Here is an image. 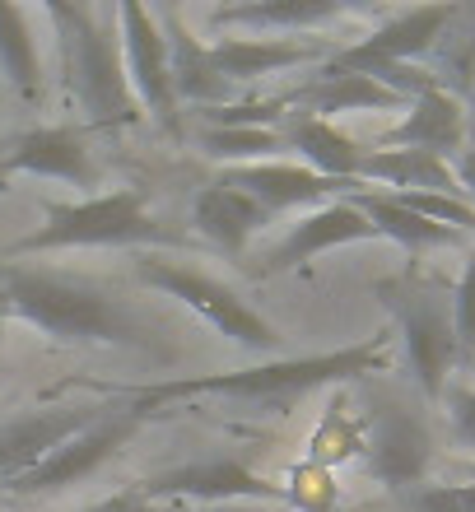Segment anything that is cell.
Wrapping results in <instances>:
<instances>
[{
	"mask_svg": "<svg viewBox=\"0 0 475 512\" xmlns=\"http://www.w3.org/2000/svg\"><path fill=\"white\" fill-rule=\"evenodd\" d=\"M387 336H368L354 345L326 354H303V359H266V364L238 368V373H201V378H168V382H145V387H98L108 401H131V405H154L163 401H187V396H224L238 405H261V410H289L303 396H313L336 382H354L364 373H387Z\"/></svg>",
	"mask_w": 475,
	"mask_h": 512,
	"instance_id": "cell-1",
	"label": "cell"
},
{
	"mask_svg": "<svg viewBox=\"0 0 475 512\" xmlns=\"http://www.w3.org/2000/svg\"><path fill=\"white\" fill-rule=\"evenodd\" d=\"M0 289L10 298L14 322L38 326L61 345H122V350L163 354L150 336V322L126 298L98 289L94 280H75L66 270H42L0 261Z\"/></svg>",
	"mask_w": 475,
	"mask_h": 512,
	"instance_id": "cell-2",
	"label": "cell"
},
{
	"mask_svg": "<svg viewBox=\"0 0 475 512\" xmlns=\"http://www.w3.org/2000/svg\"><path fill=\"white\" fill-rule=\"evenodd\" d=\"M47 24L56 28L61 47V80L66 94L80 103L84 126L94 131H126L140 126V103L126 80L122 28H117V5H47Z\"/></svg>",
	"mask_w": 475,
	"mask_h": 512,
	"instance_id": "cell-3",
	"label": "cell"
},
{
	"mask_svg": "<svg viewBox=\"0 0 475 512\" xmlns=\"http://www.w3.org/2000/svg\"><path fill=\"white\" fill-rule=\"evenodd\" d=\"M75 247H187V233L168 229L150 210L145 191L117 187L84 201H42V224L10 247L0 261L33 252H75Z\"/></svg>",
	"mask_w": 475,
	"mask_h": 512,
	"instance_id": "cell-4",
	"label": "cell"
},
{
	"mask_svg": "<svg viewBox=\"0 0 475 512\" xmlns=\"http://www.w3.org/2000/svg\"><path fill=\"white\" fill-rule=\"evenodd\" d=\"M373 294L382 298V308L392 312L401 345H406V368L415 387L429 401H443V391L452 382V368L462 364L457 350V326H452V294L443 284L424 280V275H387L373 284Z\"/></svg>",
	"mask_w": 475,
	"mask_h": 512,
	"instance_id": "cell-5",
	"label": "cell"
},
{
	"mask_svg": "<svg viewBox=\"0 0 475 512\" xmlns=\"http://www.w3.org/2000/svg\"><path fill=\"white\" fill-rule=\"evenodd\" d=\"M131 270H136L140 284H150L159 294L187 303L205 326H215L219 336H229L233 345H243V350H252V354L280 350V331H275L247 298L233 294L229 284H219L215 275H205V270L187 266V261H163L159 252H136L131 256Z\"/></svg>",
	"mask_w": 475,
	"mask_h": 512,
	"instance_id": "cell-6",
	"label": "cell"
},
{
	"mask_svg": "<svg viewBox=\"0 0 475 512\" xmlns=\"http://www.w3.org/2000/svg\"><path fill=\"white\" fill-rule=\"evenodd\" d=\"M145 415H150L145 405L112 401V410L98 419V424H89L84 433H75V438L56 447L47 461H38L33 471H24L19 480H10V485H0V489L14 494V499H38V494H56V489L84 485L89 475H98L126 443H131V438H136L140 424H145Z\"/></svg>",
	"mask_w": 475,
	"mask_h": 512,
	"instance_id": "cell-7",
	"label": "cell"
},
{
	"mask_svg": "<svg viewBox=\"0 0 475 512\" xmlns=\"http://www.w3.org/2000/svg\"><path fill=\"white\" fill-rule=\"evenodd\" d=\"M145 503H173V508H215V503L261 499V503H285V489L271 485L266 475L247 471L243 461H187V466H168L159 475H145L131 485Z\"/></svg>",
	"mask_w": 475,
	"mask_h": 512,
	"instance_id": "cell-8",
	"label": "cell"
},
{
	"mask_svg": "<svg viewBox=\"0 0 475 512\" xmlns=\"http://www.w3.org/2000/svg\"><path fill=\"white\" fill-rule=\"evenodd\" d=\"M117 28H122V56H126V80L136 94L140 112H150L163 131H182L177 122V89H173V56H168V38H163L159 14L122 0L117 5Z\"/></svg>",
	"mask_w": 475,
	"mask_h": 512,
	"instance_id": "cell-9",
	"label": "cell"
},
{
	"mask_svg": "<svg viewBox=\"0 0 475 512\" xmlns=\"http://www.w3.org/2000/svg\"><path fill=\"white\" fill-rule=\"evenodd\" d=\"M364 461L373 480L410 494L424 485V475L434 466V433L415 410H401V405L373 410L364 433Z\"/></svg>",
	"mask_w": 475,
	"mask_h": 512,
	"instance_id": "cell-10",
	"label": "cell"
},
{
	"mask_svg": "<svg viewBox=\"0 0 475 512\" xmlns=\"http://www.w3.org/2000/svg\"><path fill=\"white\" fill-rule=\"evenodd\" d=\"M112 410V401H80V405H42V410H24L19 419L0 424V485L19 480L33 471L38 461H47L61 443H70L75 433Z\"/></svg>",
	"mask_w": 475,
	"mask_h": 512,
	"instance_id": "cell-11",
	"label": "cell"
},
{
	"mask_svg": "<svg viewBox=\"0 0 475 512\" xmlns=\"http://www.w3.org/2000/svg\"><path fill=\"white\" fill-rule=\"evenodd\" d=\"M457 19L452 5H420V10H396L392 19H382L373 33L354 42V47H336L326 66H340V70H368L378 66H415V56H424L443 38V28Z\"/></svg>",
	"mask_w": 475,
	"mask_h": 512,
	"instance_id": "cell-12",
	"label": "cell"
},
{
	"mask_svg": "<svg viewBox=\"0 0 475 512\" xmlns=\"http://www.w3.org/2000/svg\"><path fill=\"white\" fill-rule=\"evenodd\" d=\"M14 173L56 177L70 187H98L94 149H89L80 126H33V131L5 135L0 140V177Z\"/></svg>",
	"mask_w": 475,
	"mask_h": 512,
	"instance_id": "cell-13",
	"label": "cell"
},
{
	"mask_svg": "<svg viewBox=\"0 0 475 512\" xmlns=\"http://www.w3.org/2000/svg\"><path fill=\"white\" fill-rule=\"evenodd\" d=\"M224 187H238L247 191L252 201L266 210V215H289V210H317L326 201H340L354 182H331V177L303 168V163H243V168H224L219 173Z\"/></svg>",
	"mask_w": 475,
	"mask_h": 512,
	"instance_id": "cell-14",
	"label": "cell"
},
{
	"mask_svg": "<svg viewBox=\"0 0 475 512\" xmlns=\"http://www.w3.org/2000/svg\"><path fill=\"white\" fill-rule=\"evenodd\" d=\"M373 238H378L373 224L340 196V201H326L317 210H308V215H299V224L266 252L261 275H285V270L308 266L322 252H336V247H350V243H373Z\"/></svg>",
	"mask_w": 475,
	"mask_h": 512,
	"instance_id": "cell-15",
	"label": "cell"
},
{
	"mask_svg": "<svg viewBox=\"0 0 475 512\" xmlns=\"http://www.w3.org/2000/svg\"><path fill=\"white\" fill-rule=\"evenodd\" d=\"M378 149H420V154H438L452 159L466 149V112L457 103V94H448L443 84L429 94L410 98L406 117L392 131L378 135Z\"/></svg>",
	"mask_w": 475,
	"mask_h": 512,
	"instance_id": "cell-16",
	"label": "cell"
},
{
	"mask_svg": "<svg viewBox=\"0 0 475 512\" xmlns=\"http://www.w3.org/2000/svg\"><path fill=\"white\" fill-rule=\"evenodd\" d=\"M331 61L317 38H215L210 42V61L229 84H252L266 75L294 66H313V61Z\"/></svg>",
	"mask_w": 475,
	"mask_h": 512,
	"instance_id": "cell-17",
	"label": "cell"
},
{
	"mask_svg": "<svg viewBox=\"0 0 475 512\" xmlns=\"http://www.w3.org/2000/svg\"><path fill=\"white\" fill-rule=\"evenodd\" d=\"M159 24H163V38H168V56H173V89H177V103H191L196 112L205 108H224L233 98V84L224 80L210 61V42H201L182 24L177 10H159Z\"/></svg>",
	"mask_w": 475,
	"mask_h": 512,
	"instance_id": "cell-18",
	"label": "cell"
},
{
	"mask_svg": "<svg viewBox=\"0 0 475 512\" xmlns=\"http://www.w3.org/2000/svg\"><path fill=\"white\" fill-rule=\"evenodd\" d=\"M266 224H271V215L238 187L210 182V187H201L191 196V229L201 233V238H210L224 256H243L247 243H252Z\"/></svg>",
	"mask_w": 475,
	"mask_h": 512,
	"instance_id": "cell-19",
	"label": "cell"
},
{
	"mask_svg": "<svg viewBox=\"0 0 475 512\" xmlns=\"http://www.w3.org/2000/svg\"><path fill=\"white\" fill-rule=\"evenodd\" d=\"M294 108H308V117L336 122L340 112H392V108H410L401 94L382 89L378 80H368L359 70H340V66H322L317 80H308L299 94H289Z\"/></svg>",
	"mask_w": 475,
	"mask_h": 512,
	"instance_id": "cell-20",
	"label": "cell"
},
{
	"mask_svg": "<svg viewBox=\"0 0 475 512\" xmlns=\"http://www.w3.org/2000/svg\"><path fill=\"white\" fill-rule=\"evenodd\" d=\"M345 201H350L354 210H359V215L373 224V233H378V238L396 243L401 252H410V256L438 252V247H457V243H462V233L438 229V224L420 219L415 210H406V205L396 201L392 191H373L368 182H354V187L345 191Z\"/></svg>",
	"mask_w": 475,
	"mask_h": 512,
	"instance_id": "cell-21",
	"label": "cell"
},
{
	"mask_svg": "<svg viewBox=\"0 0 475 512\" xmlns=\"http://www.w3.org/2000/svg\"><path fill=\"white\" fill-rule=\"evenodd\" d=\"M350 5L340 0H243V5H224L210 14V28H247V33H313L345 19Z\"/></svg>",
	"mask_w": 475,
	"mask_h": 512,
	"instance_id": "cell-22",
	"label": "cell"
},
{
	"mask_svg": "<svg viewBox=\"0 0 475 512\" xmlns=\"http://www.w3.org/2000/svg\"><path fill=\"white\" fill-rule=\"evenodd\" d=\"M285 145H294L303 154V168H313L331 182H359V168H364L368 154L336 122H322V117H308V112H289L285 117Z\"/></svg>",
	"mask_w": 475,
	"mask_h": 512,
	"instance_id": "cell-23",
	"label": "cell"
},
{
	"mask_svg": "<svg viewBox=\"0 0 475 512\" xmlns=\"http://www.w3.org/2000/svg\"><path fill=\"white\" fill-rule=\"evenodd\" d=\"M359 182H382V191H443V196H466L457 182V168L438 154L420 149H368Z\"/></svg>",
	"mask_w": 475,
	"mask_h": 512,
	"instance_id": "cell-24",
	"label": "cell"
},
{
	"mask_svg": "<svg viewBox=\"0 0 475 512\" xmlns=\"http://www.w3.org/2000/svg\"><path fill=\"white\" fill-rule=\"evenodd\" d=\"M0 75L24 103H42V56L33 38V14L0 0Z\"/></svg>",
	"mask_w": 475,
	"mask_h": 512,
	"instance_id": "cell-25",
	"label": "cell"
},
{
	"mask_svg": "<svg viewBox=\"0 0 475 512\" xmlns=\"http://www.w3.org/2000/svg\"><path fill=\"white\" fill-rule=\"evenodd\" d=\"M196 149L224 168H243V163H275V154H285L289 145L285 131L275 126H201Z\"/></svg>",
	"mask_w": 475,
	"mask_h": 512,
	"instance_id": "cell-26",
	"label": "cell"
},
{
	"mask_svg": "<svg viewBox=\"0 0 475 512\" xmlns=\"http://www.w3.org/2000/svg\"><path fill=\"white\" fill-rule=\"evenodd\" d=\"M289 485H294V489H285V499L294 503L299 512H331V508H336L331 466H317V461L294 466V471H289Z\"/></svg>",
	"mask_w": 475,
	"mask_h": 512,
	"instance_id": "cell-27",
	"label": "cell"
},
{
	"mask_svg": "<svg viewBox=\"0 0 475 512\" xmlns=\"http://www.w3.org/2000/svg\"><path fill=\"white\" fill-rule=\"evenodd\" d=\"M452 326H457V350L471 364L475 359V252L466 256L457 289H452Z\"/></svg>",
	"mask_w": 475,
	"mask_h": 512,
	"instance_id": "cell-28",
	"label": "cell"
},
{
	"mask_svg": "<svg viewBox=\"0 0 475 512\" xmlns=\"http://www.w3.org/2000/svg\"><path fill=\"white\" fill-rule=\"evenodd\" d=\"M443 405H448V429H452V443L475 447V387H462V382H448V391H443Z\"/></svg>",
	"mask_w": 475,
	"mask_h": 512,
	"instance_id": "cell-29",
	"label": "cell"
},
{
	"mask_svg": "<svg viewBox=\"0 0 475 512\" xmlns=\"http://www.w3.org/2000/svg\"><path fill=\"white\" fill-rule=\"evenodd\" d=\"M406 508L410 512H466V503L457 494V485H420L406 494Z\"/></svg>",
	"mask_w": 475,
	"mask_h": 512,
	"instance_id": "cell-30",
	"label": "cell"
},
{
	"mask_svg": "<svg viewBox=\"0 0 475 512\" xmlns=\"http://www.w3.org/2000/svg\"><path fill=\"white\" fill-rule=\"evenodd\" d=\"M80 512H215V508H173V503H145L136 489H122V494H112L103 503H89Z\"/></svg>",
	"mask_w": 475,
	"mask_h": 512,
	"instance_id": "cell-31",
	"label": "cell"
},
{
	"mask_svg": "<svg viewBox=\"0 0 475 512\" xmlns=\"http://www.w3.org/2000/svg\"><path fill=\"white\" fill-rule=\"evenodd\" d=\"M452 168H457V182H462L466 201L475 205V145H466L462 154H457V163H452Z\"/></svg>",
	"mask_w": 475,
	"mask_h": 512,
	"instance_id": "cell-32",
	"label": "cell"
},
{
	"mask_svg": "<svg viewBox=\"0 0 475 512\" xmlns=\"http://www.w3.org/2000/svg\"><path fill=\"white\" fill-rule=\"evenodd\" d=\"M457 494H462L466 512H475V485H457Z\"/></svg>",
	"mask_w": 475,
	"mask_h": 512,
	"instance_id": "cell-33",
	"label": "cell"
},
{
	"mask_svg": "<svg viewBox=\"0 0 475 512\" xmlns=\"http://www.w3.org/2000/svg\"><path fill=\"white\" fill-rule=\"evenodd\" d=\"M14 312H10V298H5V289H0V322H10Z\"/></svg>",
	"mask_w": 475,
	"mask_h": 512,
	"instance_id": "cell-34",
	"label": "cell"
},
{
	"mask_svg": "<svg viewBox=\"0 0 475 512\" xmlns=\"http://www.w3.org/2000/svg\"><path fill=\"white\" fill-rule=\"evenodd\" d=\"M0 191H10V177H0Z\"/></svg>",
	"mask_w": 475,
	"mask_h": 512,
	"instance_id": "cell-35",
	"label": "cell"
},
{
	"mask_svg": "<svg viewBox=\"0 0 475 512\" xmlns=\"http://www.w3.org/2000/svg\"><path fill=\"white\" fill-rule=\"evenodd\" d=\"M466 475H471V480H475V461H471V466H466Z\"/></svg>",
	"mask_w": 475,
	"mask_h": 512,
	"instance_id": "cell-36",
	"label": "cell"
},
{
	"mask_svg": "<svg viewBox=\"0 0 475 512\" xmlns=\"http://www.w3.org/2000/svg\"><path fill=\"white\" fill-rule=\"evenodd\" d=\"M0 354H5V336H0Z\"/></svg>",
	"mask_w": 475,
	"mask_h": 512,
	"instance_id": "cell-37",
	"label": "cell"
},
{
	"mask_svg": "<svg viewBox=\"0 0 475 512\" xmlns=\"http://www.w3.org/2000/svg\"><path fill=\"white\" fill-rule=\"evenodd\" d=\"M0 512H5V508H0Z\"/></svg>",
	"mask_w": 475,
	"mask_h": 512,
	"instance_id": "cell-38",
	"label": "cell"
}]
</instances>
